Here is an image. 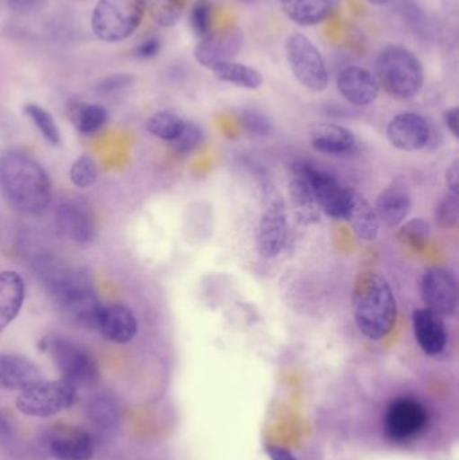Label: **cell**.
Segmentation results:
<instances>
[{
  "instance_id": "obj_20",
  "label": "cell",
  "mask_w": 459,
  "mask_h": 460,
  "mask_svg": "<svg viewBox=\"0 0 459 460\" xmlns=\"http://www.w3.org/2000/svg\"><path fill=\"white\" fill-rule=\"evenodd\" d=\"M412 199L409 186L402 178L393 181L377 197L376 213L388 226H398L411 212Z\"/></svg>"
},
{
  "instance_id": "obj_29",
  "label": "cell",
  "mask_w": 459,
  "mask_h": 460,
  "mask_svg": "<svg viewBox=\"0 0 459 460\" xmlns=\"http://www.w3.org/2000/svg\"><path fill=\"white\" fill-rule=\"evenodd\" d=\"M185 127V120L169 111H159L146 121V128L153 137L174 142Z\"/></svg>"
},
{
  "instance_id": "obj_21",
  "label": "cell",
  "mask_w": 459,
  "mask_h": 460,
  "mask_svg": "<svg viewBox=\"0 0 459 460\" xmlns=\"http://www.w3.org/2000/svg\"><path fill=\"white\" fill-rule=\"evenodd\" d=\"M110 342L126 345L137 334V321L131 308L124 305H110L102 308L99 329Z\"/></svg>"
},
{
  "instance_id": "obj_40",
  "label": "cell",
  "mask_w": 459,
  "mask_h": 460,
  "mask_svg": "<svg viewBox=\"0 0 459 460\" xmlns=\"http://www.w3.org/2000/svg\"><path fill=\"white\" fill-rule=\"evenodd\" d=\"M243 121H244L245 127L253 134L266 135L271 129L269 121L263 115H260L259 112H253V111L245 112L243 115Z\"/></svg>"
},
{
  "instance_id": "obj_28",
  "label": "cell",
  "mask_w": 459,
  "mask_h": 460,
  "mask_svg": "<svg viewBox=\"0 0 459 460\" xmlns=\"http://www.w3.org/2000/svg\"><path fill=\"white\" fill-rule=\"evenodd\" d=\"M212 72L218 81L232 84L239 88L256 91L263 85V75L259 70L236 61L218 64L217 66L213 67Z\"/></svg>"
},
{
  "instance_id": "obj_23",
  "label": "cell",
  "mask_w": 459,
  "mask_h": 460,
  "mask_svg": "<svg viewBox=\"0 0 459 460\" xmlns=\"http://www.w3.org/2000/svg\"><path fill=\"white\" fill-rule=\"evenodd\" d=\"M340 0H279L283 13L298 26L322 23L339 5Z\"/></svg>"
},
{
  "instance_id": "obj_10",
  "label": "cell",
  "mask_w": 459,
  "mask_h": 460,
  "mask_svg": "<svg viewBox=\"0 0 459 460\" xmlns=\"http://www.w3.org/2000/svg\"><path fill=\"white\" fill-rule=\"evenodd\" d=\"M428 423V410L412 397H399L391 402L385 411V434L393 442H406L418 437Z\"/></svg>"
},
{
  "instance_id": "obj_7",
  "label": "cell",
  "mask_w": 459,
  "mask_h": 460,
  "mask_svg": "<svg viewBox=\"0 0 459 460\" xmlns=\"http://www.w3.org/2000/svg\"><path fill=\"white\" fill-rule=\"evenodd\" d=\"M54 365L64 380L77 386H91L99 383L100 367L88 348L67 337L48 340Z\"/></svg>"
},
{
  "instance_id": "obj_37",
  "label": "cell",
  "mask_w": 459,
  "mask_h": 460,
  "mask_svg": "<svg viewBox=\"0 0 459 460\" xmlns=\"http://www.w3.org/2000/svg\"><path fill=\"white\" fill-rule=\"evenodd\" d=\"M202 142V131L197 124L188 123L185 121V127H183L182 132L180 137L172 143L175 153L181 154V155H186V154L191 153L194 148L199 147V143Z\"/></svg>"
},
{
  "instance_id": "obj_24",
  "label": "cell",
  "mask_w": 459,
  "mask_h": 460,
  "mask_svg": "<svg viewBox=\"0 0 459 460\" xmlns=\"http://www.w3.org/2000/svg\"><path fill=\"white\" fill-rule=\"evenodd\" d=\"M360 240L375 241L380 232V218L376 209L358 191L349 190L347 218Z\"/></svg>"
},
{
  "instance_id": "obj_1",
  "label": "cell",
  "mask_w": 459,
  "mask_h": 460,
  "mask_svg": "<svg viewBox=\"0 0 459 460\" xmlns=\"http://www.w3.org/2000/svg\"><path fill=\"white\" fill-rule=\"evenodd\" d=\"M0 189L11 207L26 215H40L51 202L48 172L21 150L8 151L0 158Z\"/></svg>"
},
{
  "instance_id": "obj_15",
  "label": "cell",
  "mask_w": 459,
  "mask_h": 460,
  "mask_svg": "<svg viewBox=\"0 0 459 460\" xmlns=\"http://www.w3.org/2000/svg\"><path fill=\"white\" fill-rule=\"evenodd\" d=\"M430 137V124L419 113H399L387 126V139L391 145L406 153L422 150Z\"/></svg>"
},
{
  "instance_id": "obj_44",
  "label": "cell",
  "mask_w": 459,
  "mask_h": 460,
  "mask_svg": "<svg viewBox=\"0 0 459 460\" xmlns=\"http://www.w3.org/2000/svg\"><path fill=\"white\" fill-rule=\"evenodd\" d=\"M445 124H446L447 129L452 132L453 137L455 139L459 137V108L453 107L445 112Z\"/></svg>"
},
{
  "instance_id": "obj_9",
  "label": "cell",
  "mask_w": 459,
  "mask_h": 460,
  "mask_svg": "<svg viewBox=\"0 0 459 460\" xmlns=\"http://www.w3.org/2000/svg\"><path fill=\"white\" fill-rule=\"evenodd\" d=\"M287 234L285 202L274 189H264L263 209L258 226V249L261 256H278L282 252Z\"/></svg>"
},
{
  "instance_id": "obj_35",
  "label": "cell",
  "mask_w": 459,
  "mask_h": 460,
  "mask_svg": "<svg viewBox=\"0 0 459 460\" xmlns=\"http://www.w3.org/2000/svg\"><path fill=\"white\" fill-rule=\"evenodd\" d=\"M189 23L197 37L204 38L213 30V4L209 0H197L191 5Z\"/></svg>"
},
{
  "instance_id": "obj_3",
  "label": "cell",
  "mask_w": 459,
  "mask_h": 460,
  "mask_svg": "<svg viewBox=\"0 0 459 460\" xmlns=\"http://www.w3.org/2000/svg\"><path fill=\"white\" fill-rule=\"evenodd\" d=\"M375 69L379 85L395 99H412L425 85V69L419 57L404 46L390 45L383 49Z\"/></svg>"
},
{
  "instance_id": "obj_31",
  "label": "cell",
  "mask_w": 459,
  "mask_h": 460,
  "mask_svg": "<svg viewBox=\"0 0 459 460\" xmlns=\"http://www.w3.org/2000/svg\"><path fill=\"white\" fill-rule=\"evenodd\" d=\"M24 113L50 145H59L61 132H59L58 126H57L56 120L49 111H46L40 105L30 102V104L24 105Z\"/></svg>"
},
{
  "instance_id": "obj_43",
  "label": "cell",
  "mask_w": 459,
  "mask_h": 460,
  "mask_svg": "<svg viewBox=\"0 0 459 460\" xmlns=\"http://www.w3.org/2000/svg\"><path fill=\"white\" fill-rule=\"evenodd\" d=\"M445 181H446L447 189L450 193L457 194L459 190V161L455 159L449 167L446 169V174H445Z\"/></svg>"
},
{
  "instance_id": "obj_46",
  "label": "cell",
  "mask_w": 459,
  "mask_h": 460,
  "mask_svg": "<svg viewBox=\"0 0 459 460\" xmlns=\"http://www.w3.org/2000/svg\"><path fill=\"white\" fill-rule=\"evenodd\" d=\"M366 2L371 3L372 5H385L393 0H366Z\"/></svg>"
},
{
  "instance_id": "obj_12",
  "label": "cell",
  "mask_w": 459,
  "mask_h": 460,
  "mask_svg": "<svg viewBox=\"0 0 459 460\" xmlns=\"http://www.w3.org/2000/svg\"><path fill=\"white\" fill-rule=\"evenodd\" d=\"M420 294L426 308L438 315L452 316L457 310V280L453 273L445 268H430L423 273Z\"/></svg>"
},
{
  "instance_id": "obj_41",
  "label": "cell",
  "mask_w": 459,
  "mask_h": 460,
  "mask_svg": "<svg viewBox=\"0 0 459 460\" xmlns=\"http://www.w3.org/2000/svg\"><path fill=\"white\" fill-rule=\"evenodd\" d=\"M161 51V40L156 37H148L143 40L139 45L135 48L134 56L137 59H151L158 56Z\"/></svg>"
},
{
  "instance_id": "obj_39",
  "label": "cell",
  "mask_w": 459,
  "mask_h": 460,
  "mask_svg": "<svg viewBox=\"0 0 459 460\" xmlns=\"http://www.w3.org/2000/svg\"><path fill=\"white\" fill-rule=\"evenodd\" d=\"M15 439V421L5 411L0 410V448L10 447Z\"/></svg>"
},
{
  "instance_id": "obj_30",
  "label": "cell",
  "mask_w": 459,
  "mask_h": 460,
  "mask_svg": "<svg viewBox=\"0 0 459 460\" xmlns=\"http://www.w3.org/2000/svg\"><path fill=\"white\" fill-rule=\"evenodd\" d=\"M88 415L97 429H116L120 420V411L113 400L107 396H97L88 407Z\"/></svg>"
},
{
  "instance_id": "obj_22",
  "label": "cell",
  "mask_w": 459,
  "mask_h": 460,
  "mask_svg": "<svg viewBox=\"0 0 459 460\" xmlns=\"http://www.w3.org/2000/svg\"><path fill=\"white\" fill-rule=\"evenodd\" d=\"M26 297V284L13 270L0 272V332L7 329L21 313Z\"/></svg>"
},
{
  "instance_id": "obj_38",
  "label": "cell",
  "mask_w": 459,
  "mask_h": 460,
  "mask_svg": "<svg viewBox=\"0 0 459 460\" xmlns=\"http://www.w3.org/2000/svg\"><path fill=\"white\" fill-rule=\"evenodd\" d=\"M134 83V77L128 73H116L107 75L96 84V92L100 96H115L128 89Z\"/></svg>"
},
{
  "instance_id": "obj_2",
  "label": "cell",
  "mask_w": 459,
  "mask_h": 460,
  "mask_svg": "<svg viewBox=\"0 0 459 460\" xmlns=\"http://www.w3.org/2000/svg\"><path fill=\"white\" fill-rule=\"evenodd\" d=\"M353 311L358 330L371 341H380L393 332L396 323L395 295L384 276L361 272L353 288Z\"/></svg>"
},
{
  "instance_id": "obj_4",
  "label": "cell",
  "mask_w": 459,
  "mask_h": 460,
  "mask_svg": "<svg viewBox=\"0 0 459 460\" xmlns=\"http://www.w3.org/2000/svg\"><path fill=\"white\" fill-rule=\"evenodd\" d=\"M146 8V0H97L92 30L102 42H121L139 29Z\"/></svg>"
},
{
  "instance_id": "obj_14",
  "label": "cell",
  "mask_w": 459,
  "mask_h": 460,
  "mask_svg": "<svg viewBox=\"0 0 459 460\" xmlns=\"http://www.w3.org/2000/svg\"><path fill=\"white\" fill-rule=\"evenodd\" d=\"M54 217L59 233L78 245L91 243L96 237L93 216L83 201L65 199L57 207Z\"/></svg>"
},
{
  "instance_id": "obj_16",
  "label": "cell",
  "mask_w": 459,
  "mask_h": 460,
  "mask_svg": "<svg viewBox=\"0 0 459 460\" xmlns=\"http://www.w3.org/2000/svg\"><path fill=\"white\" fill-rule=\"evenodd\" d=\"M48 448L51 458L56 460H92L94 456L93 438L83 427L54 429L49 438Z\"/></svg>"
},
{
  "instance_id": "obj_42",
  "label": "cell",
  "mask_w": 459,
  "mask_h": 460,
  "mask_svg": "<svg viewBox=\"0 0 459 460\" xmlns=\"http://www.w3.org/2000/svg\"><path fill=\"white\" fill-rule=\"evenodd\" d=\"M43 2L45 0H7V5L13 13L24 15V13H31L40 10Z\"/></svg>"
},
{
  "instance_id": "obj_6",
  "label": "cell",
  "mask_w": 459,
  "mask_h": 460,
  "mask_svg": "<svg viewBox=\"0 0 459 460\" xmlns=\"http://www.w3.org/2000/svg\"><path fill=\"white\" fill-rule=\"evenodd\" d=\"M77 388L69 381L40 380L30 388L19 392L15 408L27 418L49 419L58 416L75 405Z\"/></svg>"
},
{
  "instance_id": "obj_47",
  "label": "cell",
  "mask_w": 459,
  "mask_h": 460,
  "mask_svg": "<svg viewBox=\"0 0 459 460\" xmlns=\"http://www.w3.org/2000/svg\"><path fill=\"white\" fill-rule=\"evenodd\" d=\"M239 2L250 3V2H253V0H239Z\"/></svg>"
},
{
  "instance_id": "obj_32",
  "label": "cell",
  "mask_w": 459,
  "mask_h": 460,
  "mask_svg": "<svg viewBox=\"0 0 459 460\" xmlns=\"http://www.w3.org/2000/svg\"><path fill=\"white\" fill-rule=\"evenodd\" d=\"M431 226L425 218H412L399 230L398 238L415 252H423L430 241Z\"/></svg>"
},
{
  "instance_id": "obj_19",
  "label": "cell",
  "mask_w": 459,
  "mask_h": 460,
  "mask_svg": "<svg viewBox=\"0 0 459 460\" xmlns=\"http://www.w3.org/2000/svg\"><path fill=\"white\" fill-rule=\"evenodd\" d=\"M412 327L420 349L428 356H438L446 348V327L438 314L428 308H418L412 314Z\"/></svg>"
},
{
  "instance_id": "obj_34",
  "label": "cell",
  "mask_w": 459,
  "mask_h": 460,
  "mask_svg": "<svg viewBox=\"0 0 459 460\" xmlns=\"http://www.w3.org/2000/svg\"><path fill=\"white\" fill-rule=\"evenodd\" d=\"M99 172L96 162L89 155H81L75 159L70 169V181L78 189H89L96 183Z\"/></svg>"
},
{
  "instance_id": "obj_11",
  "label": "cell",
  "mask_w": 459,
  "mask_h": 460,
  "mask_svg": "<svg viewBox=\"0 0 459 460\" xmlns=\"http://www.w3.org/2000/svg\"><path fill=\"white\" fill-rule=\"evenodd\" d=\"M244 45V34L237 26L212 30L194 49V58L201 66L212 70L223 62L234 61Z\"/></svg>"
},
{
  "instance_id": "obj_13",
  "label": "cell",
  "mask_w": 459,
  "mask_h": 460,
  "mask_svg": "<svg viewBox=\"0 0 459 460\" xmlns=\"http://www.w3.org/2000/svg\"><path fill=\"white\" fill-rule=\"evenodd\" d=\"M302 166L314 191L320 209L334 220H345L349 208L350 189L342 188L336 178L307 162H302Z\"/></svg>"
},
{
  "instance_id": "obj_27",
  "label": "cell",
  "mask_w": 459,
  "mask_h": 460,
  "mask_svg": "<svg viewBox=\"0 0 459 460\" xmlns=\"http://www.w3.org/2000/svg\"><path fill=\"white\" fill-rule=\"evenodd\" d=\"M67 115L78 132L86 137L97 134L108 121V112L104 107L78 100L67 105Z\"/></svg>"
},
{
  "instance_id": "obj_8",
  "label": "cell",
  "mask_w": 459,
  "mask_h": 460,
  "mask_svg": "<svg viewBox=\"0 0 459 460\" xmlns=\"http://www.w3.org/2000/svg\"><path fill=\"white\" fill-rule=\"evenodd\" d=\"M286 59L296 80L312 92H323L329 85L325 59L306 35L294 32L286 40Z\"/></svg>"
},
{
  "instance_id": "obj_45",
  "label": "cell",
  "mask_w": 459,
  "mask_h": 460,
  "mask_svg": "<svg viewBox=\"0 0 459 460\" xmlns=\"http://www.w3.org/2000/svg\"><path fill=\"white\" fill-rule=\"evenodd\" d=\"M266 450L271 460H296L290 451L280 447V446H267Z\"/></svg>"
},
{
  "instance_id": "obj_26",
  "label": "cell",
  "mask_w": 459,
  "mask_h": 460,
  "mask_svg": "<svg viewBox=\"0 0 459 460\" xmlns=\"http://www.w3.org/2000/svg\"><path fill=\"white\" fill-rule=\"evenodd\" d=\"M312 145L326 155H344L356 147V137L350 129L337 124H320L312 132Z\"/></svg>"
},
{
  "instance_id": "obj_25",
  "label": "cell",
  "mask_w": 459,
  "mask_h": 460,
  "mask_svg": "<svg viewBox=\"0 0 459 460\" xmlns=\"http://www.w3.org/2000/svg\"><path fill=\"white\" fill-rule=\"evenodd\" d=\"M290 196L296 215L305 223H312L320 218V207L315 199L312 185L305 174L302 162H296L293 166V174L290 181Z\"/></svg>"
},
{
  "instance_id": "obj_17",
  "label": "cell",
  "mask_w": 459,
  "mask_h": 460,
  "mask_svg": "<svg viewBox=\"0 0 459 460\" xmlns=\"http://www.w3.org/2000/svg\"><path fill=\"white\" fill-rule=\"evenodd\" d=\"M340 94L356 107H368L376 102L380 85L376 75L366 67L348 66L337 77Z\"/></svg>"
},
{
  "instance_id": "obj_36",
  "label": "cell",
  "mask_w": 459,
  "mask_h": 460,
  "mask_svg": "<svg viewBox=\"0 0 459 460\" xmlns=\"http://www.w3.org/2000/svg\"><path fill=\"white\" fill-rule=\"evenodd\" d=\"M459 202L457 194L447 193L434 210V220L442 229H450L457 226Z\"/></svg>"
},
{
  "instance_id": "obj_33",
  "label": "cell",
  "mask_w": 459,
  "mask_h": 460,
  "mask_svg": "<svg viewBox=\"0 0 459 460\" xmlns=\"http://www.w3.org/2000/svg\"><path fill=\"white\" fill-rule=\"evenodd\" d=\"M154 21L162 27H172L180 22L188 0H146Z\"/></svg>"
},
{
  "instance_id": "obj_5",
  "label": "cell",
  "mask_w": 459,
  "mask_h": 460,
  "mask_svg": "<svg viewBox=\"0 0 459 460\" xmlns=\"http://www.w3.org/2000/svg\"><path fill=\"white\" fill-rule=\"evenodd\" d=\"M53 302L62 315L75 326L89 330L99 329L104 305L97 296L91 276L86 270H78L75 278L53 297Z\"/></svg>"
},
{
  "instance_id": "obj_18",
  "label": "cell",
  "mask_w": 459,
  "mask_h": 460,
  "mask_svg": "<svg viewBox=\"0 0 459 460\" xmlns=\"http://www.w3.org/2000/svg\"><path fill=\"white\" fill-rule=\"evenodd\" d=\"M40 380L42 373L31 359L18 354H0V389L22 392Z\"/></svg>"
}]
</instances>
